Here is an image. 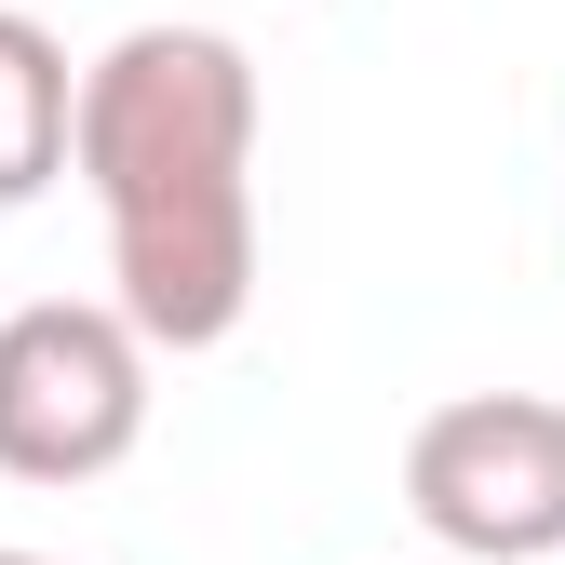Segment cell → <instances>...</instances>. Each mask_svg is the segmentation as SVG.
Listing matches in <instances>:
<instances>
[{
	"instance_id": "6da1fadb",
	"label": "cell",
	"mask_w": 565,
	"mask_h": 565,
	"mask_svg": "<svg viewBox=\"0 0 565 565\" xmlns=\"http://www.w3.org/2000/svg\"><path fill=\"white\" fill-rule=\"evenodd\" d=\"M67 175L108 216V297L149 350H230L256 310V54L230 28H121L82 67Z\"/></svg>"
},
{
	"instance_id": "7a4b0ae2",
	"label": "cell",
	"mask_w": 565,
	"mask_h": 565,
	"mask_svg": "<svg viewBox=\"0 0 565 565\" xmlns=\"http://www.w3.org/2000/svg\"><path fill=\"white\" fill-rule=\"evenodd\" d=\"M149 364L121 297L0 310V484H108L149 445Z\"/></svg>"
},
{
	"instance_id": "3957f363",
	"label": "cell",
	"mask_w": 565,
	"mask_h": 565,
	"mask_svg": "<svg viewBox=\"0 0 565 565\" xmlns=\"http://www.w3.org/2000/svg\"><path fill=\"white\" fill-rule=\"evenodd\" d=\"M404 512L458 565H552L565 552V404L552 391H458L404 431Z\"/></svg>"
},
{
	"instance_id": "277c9868",
	"label": "cell",
	"mask_w": 565,
	"mask_h": 565,
	"mask_svg": "<svg viewBox=\"0 0 565 565\" xmlns=\"http://www.w3.org/2000/svg\"><path fill=\"white\" fill-rule=\"evenodd\" d=\"M67 108H82V67H67V41L41 14H14L0 0V216L14 202H41L67 175Z\"/></svg>"
},
{
	"instance_id": "5b68a950",
	"label": "cell",
	"mask_w": 565,
	"mask_h": 565,
	"mask_svg": "<svg viewBox=\"0 0 565 565\" xmlns=\"http://www.w3.org/2000/svg\"><path fill=\"white\" fill-rule=\"evenodd\" d=\"M0 565H54V552H0Z\"/></svg>"
}]
</instances>
